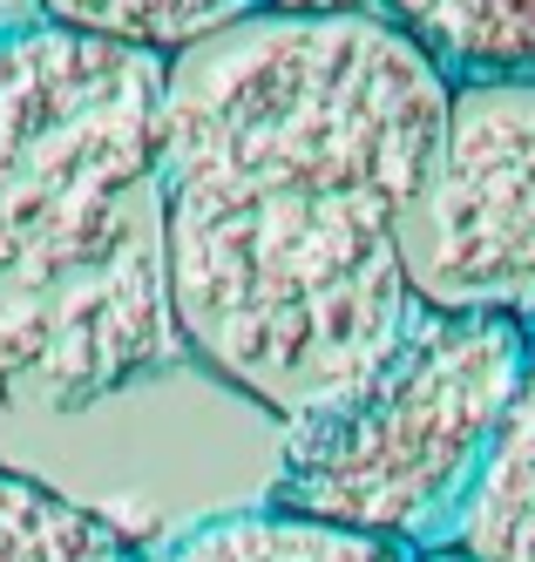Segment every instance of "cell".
<instances>
[{
    "label": "cell",
    "instance_id": "obj_8",
    "mask_svg": "<svg viewBox=\"0 0 535 562\" xmlns=\"http://www.w3.org/2000/svg\"><path fill=\"white\" fill-rule=\"evenodd\" d=\"M265 14V0H41V21L89 34V42L143 48V55H183L211 34Z\"/></svg>",
    "mask_w": 535,
    "mask_h": 562
},
{
    "label": "cell",
    "instance_id": "obj_11",
    "mask_svg": "<svg viewBox=\"0 0 535 562\" xmlns=\"http://www.w3.org/2000/svg\"><path fill=\"white\" fill-rule=\"evenodd\" d=\"M414 562H475V555H461V549H427V555H414Z\"/></svg>",
    "mask_w": 535,
    "mask_h": 562
},
{
    "label": "cell",
    "instance_id": "obj_3",
    "mask_svg": "<svg viewBox=\"0 0 535 562\" xmlns=\"http://www.w3.org/2000/svg\"><path fill=\"white\" fill-rule=\"evenodd\" d=\"M528 333L509 318L414 305L346 400L278 427L271 508L393 542L455 549L461 515L522 393Z\"/></svg>",
    "mask_w": 535,
    "mask_h": 562
},
{
    "label": "cell",
    "instance_id": "obj_4",
    "mask_svg": "<svg viewBox=\"0 0 535 562\" xmlns=\"http://www.w3.org/2000/svg\"><path fill=\"white\" fill-rule=\"evenodd\" d=\"M400 258L414 305L509 318L535 339V75L447 89Z\"/></svg>",
    "mask_w": 535,
    "mask_h": 562
},
{
    "label": "cell",
    "instance_id": "obj_1",
    "mask_svg": "<svg viewBox=\"0 0 535 562\" xmlns=\"http://www.w3.org/2000/svg\"><path fill=\"white\" fill-rule=\"evenodd\" d=\"M447 89L387 14H252L170 55L156 156L183 352L278 427L346 400L414 312L400 231Z\"/></svg>",
    "mask_w": 535,
    "mask_h": 562
},
{
    "label": "cell",
    "instance_id": "obj_6",
    "mask_svg": "<svg viewBox=\"0 0 535 562\" xmlns=\"http://www.w3.org/2000/svg\"><path fill=\"white\" fill-rule=\"evenodd\" d=\"M455 549L475 562H535V339H528L522 393L509 407L495 454H488L481 488L461 515Z\"/></svg>",
    "mask_w": 535,
    "mask_h": 562
},
{
    "label": "cell",
    "instance_id": "obj_9",
    "mask_svg": "<svg viewBox=\"0 0 535 562\" xmlns=\"http://www.w3.org/2000/svg\"><path fill=\"white\" fill-rule=\"evenodd\" d=\"M0 562H143L115 521L75 508L27 474H0Z\"/></svg>",
    "mask_w": 535,
    "mask_h": 562
},
{
    "label": "cell",
    "instance_id": "obj_5",
    "mask_svg": "<svg viewBox=\"0 0 535 562\" xmlns=\"http://www.w3.org/2000/svg\"><path fill=\"white\" fill-rule=\"evenodd\" d=\"M387 21L447 82L535 75V0H393Z\"/></svg>",
    "mask_w": 535,
    "mask_h": 562
},
{
    "label": "cell",
    "instance_id": "obj_7",
    "mask_svg": "<svg viewBox=\"0 0 535 562\" xmlns=\"http://www.w3.org/2000/svg\"><path fill=\"white\" fill-rule=\"evenodd\" d=\"M156 562H414L393 542L333 529V521H305L285 508H237L218 521H197L190 536H177Z\"/></svg>",
    "mask_w": 535,
    "mask_h": 562
},
{
    "label": "cell",
    "instance_id": "obj_2",
    "mask_svg": "<svg viewBox=\"0 0 535 562\" xmlns=\"http://www.w3.org/2000/svg\"><path fill=\"white\" fill-rule=\"evenodd\" d=\"M163 75L68 27L0 34V400L81 414L177 367Z\"/></svg>",
    "mask_w": 535,
    "mask_h": 562
},
{
    "label": "cell",
    "instance_id": "obj_10",
    "mask_svg": "<svg viewBox=\"0 0 535 562\" xmlns=\"http://www.w3.org/2000/svg\"><path fill=\"white\" fill-rule=\"evenodd\" d=\"M393 0H265V14H292V21H353V14H387Z\"/></svg>",
    "mask_w": 535,
    "mask_h": 562
}]
</instances>
